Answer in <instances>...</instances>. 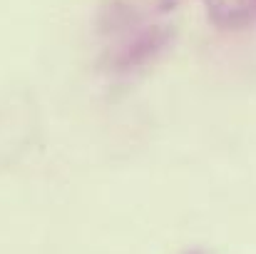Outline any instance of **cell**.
Here are the masks:
<instances>
[{"label": "cell", "instance_id": "3957f363", "mask_svg": "<svg viewBox=\"0 0 256 254\" xmlns=\"http://www.w3.org/2000/svg\"><path fill=\"white\" fill-rule=\"evenodd\" d=\"M202 5L219 30H244L256 20V0H202Z\"/></svg>", "mask_w": 256, "mask_h": 254}, {"label": "cell", "instance_id": "277c9868", "mask_svg": "<svg viewBox=\"0 0 256 254\" xmlns=\"http://www.w3.org/2000/svg\"><path fill=\"white\" fill-rule=\"evenodd\" d=\"M184 254H206L204 249H189V252H184Z\"/></svg>", "mask_w": 256, "mask_h": 254}, {"label": "cell", "instance_id": "7a4b0ae2", "mask_svg": "<svg viewBox=\"0 0 256 254\" xmlns=\"http://www.w3.org/2000/svg\"><path fill=\"white\" fill-rule=\"evenodd\" d=\"M179 8L182 0H104L97 10L94 28L112 43L127 33L172 20Z\"/></svg>", "mask_w": 256, "mask_h": 254}, {"label": "cell", "instance_id": "6da1fadb", "mask_svg": "<svg viewBox=\"0 0 256 254\" xmlns=\"http://www.w3.org/2000/svg\"><path fill=\"white\" fill-rule=\"evenodd\" d=\"M174 38H176L174 20L147 25L142 30H134V33H127V35L112 40L104 48L100 65H102V70H107L117 78L142 73V70L152 68L170 50Z\"/></svg>", "mask_w": 256, "mask_h": 254}]
</instances>
